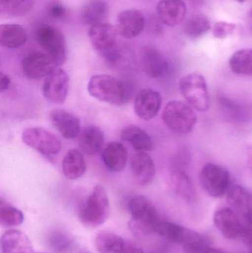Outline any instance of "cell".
Segmentation results:
<instances>
[{
  "mask_svg": "<svg viewBox=\"0 0 252 253\" xmlns=\"http://www.w3.org/2000/svg\"><path fill=\"white\" fill-rule=\"evenodd\" d=\"M36 40L56 67L65 63L68 48L65 36L59 28L52 25H41L37 29Z\"/></svg>",
  "mask_w": 252,
  "mask_h": 253,
  "instance_id": "obj_7",
  "label": "cell"
},
{
  "mask_svg": "<svg viewBox=\"0 0 252 253\" xmlns=\"http://www.w3.org/2000/svg\"><path fill=\"white\" fill-rule=\"evenodd\" d=\"M10 84V79L7 74L1 73V80H0V90L5 91L8 89Z\"/></svg>",
  "mask_w": 252,
  "mask_h": 253,
  "instance_id": "obj_38",
  "label": "cell"
},
{
  "mask_svg": "<svg viewBox=\"0 0 252 253\" xmlns=\"http://www.w3.org/2000/svg\"><path fill=\"white\" fill-rule=\"evenodd\" d=\"M236 30V25L231 22H217L213 28V34L216 38L223 40L232 35Z\"/></svg>",
  "mask_w": 252,
  "mask_h": 253,
  "instance_id": "obj_34",
  "label": "cell"
},
{
  "mask_svg": "<svg viewBox=\"0 0 252 253\" xmlns=\"http://www.w3.org/2000/svg\"><path fill=\"white\" fill-rule=\"evenodd\" d=\"M51 58L42 52H31L22 60L24 75L29 80H37L47 77L56 68Z\"/></svg>",
  "mask_w": 252,
  "mask_h": 253,
  "instance_id": "obj_11",
  "label": "cell"
},
{
  "mask_svg": "<svg viewBox=\"0 0 252 253\" xmlns=\"http://www.w3.org/2000/svg\"><path fill=\"white\" fill-rule=\"evenodd\" d=\"M231 209L244 221L252 217V193L241 185H232L227 193Z\"/></svg>",
  "mask_w": 252,
  "mask_h": 253,
  "instance_id": "obj_17",
  "label": "cell"
},
{
  "mask_svg": "<svg viewBox=\"0 0 252 253\" xmlns=\"http://www.w3.org/2000/svg\"><path fill=\"white\" fill-rule=\"evenodd\" d=\"M50 120L56 130L66 139H72L81 132V123L76 116L65 110H54Z\"/></svg>",
  "mask_w": 252,
  "mask_h": 253,
  "instance_id": "obj_19",
  "label": "cell"
},
{
  "mask_svg": "<svg viewBox=\"0 0 252 253\" xmlns=\"http://www.w3.org/2000/svg\"><path fill=\"white\" fill-rule=\"evenodd\" d=\"M33 7V0H0V13L7 17L25 16L31 11Z\"/></svg>",
  "mask_w": 252,
  "mask_h": 253,
  "instance_id": "obj_31",
  "label": "cell"
},
{
  "mask_svg": "<svg viewBox=\"0 0 252 253\" xmlns=\"http://www.w3.org/2000/svg\"><path fill=\"white\" fill-rule=\"evenodd\" d=\"M47 15L54 20H63L68 16L67 7L59 1H53L47 6Z\"/></svg>",
  "mask_w": 252,
  "mask_h": 253,
  "instance_id": "obj_35",
  "label": "cell"
},
{
  "mask_svg": "<svg viewBox=\"0 0 252 253\" xmlns=\"http://www.w3.org/2000/svg\"><path fill=\"white\" fill-rule=\"evenodd\" d=\"M211 24L208 17L203 14H196L191 16L183 27L185 35L192 39L199 38L210 31Z\"/></svg>",
  "mask_w": 252,
  "mask_h": 253,
  "instance_id": "obj_32",
  "label": "cell"
},
{
  "mask_svg": "<svg viewBox=\"0 0 252 253\" xmlns=\"http://www.w3.org/2000/svg\"><path fill=\"white\" fill-rule=\"evenodd\" d=\"M248 162L250 168H252V147L249 150Z\"/></svg>",
  "mask_w": 252,
  "mask_h": 253,
  "instance_id": "obj_41",
  "label": "cell"
},
{
  "mask_svg": "<svg viewBox=\"0 0 252 253\" xmlns=\"http://www.w3.org/2000/svg\"><path fill=\"white\" fill-rule=\"evenodd\" d=\"M130 168L133 178L140 186H147L155 176L153 159L146 152H137L132 156Z\"/></svg>",
  "mask_w": 252,
  "mask_h": 253,
  "instance_id": "obj_14",
  "label": "cell"
},
{
  "mask_svg": "<svg viewBox=\"0 0 252 253\" xmlns=\"http://www.w3.org/2000/svg\"><path fill=\"white\" fill-rule=\"evenodd\" d=\"M234 1H238V2H239V3H243V2H245V1H247V0H234Z\"/></svg>",
  "mask_w": 252,
  "mask_h": 253,
  "instance_id": "obj_43",
  "label": "cell"
},
{
  "mask_svg": "<svg viewBox=\"0 0 252 253\" xmlns=\"http://www.w3.org/2000/svg\"><path fill=\"white\" fill-rule=\"evenodd\" d=\"M179 89L186 102L200 112L208 111L210 95L204 76L200 74H188L179 82Z\"/></svg>",
  "mask_w": 252,
  "mask_h": 253,
  "instance_id": "obj_6",
  "label": "cell"
},
{
  "mask_svg": "<svg viewBox=\"0 0 252 253\" xmlns=\"http://www.w3.org/2000/svg\"><path fill=\"white\" fill-rule=\"evenodd\" d=\"M242 222L243 231L241 238L247 245L252 242V217Z\"/></svg>",
  "mask_w": 252,
  "mask_h": 253,
  "instance_id": "obj_37",
  "label": "cell"
},
{
  "mask_svg": "<svg viewBox=\"0 0 252 253\" xmlns=\"http://www.w3.org/2000/svg\"><path fill=\"white\" fill-rule=\"evenodd\" d=\"M156 10L158 19L163 24L176 27L184 21L187 7L183 0H160Z\"/></svg>",
  "mask_w": 252,
  "mask_h": 253,
  "instance_id": "obj_15",
  "label": "cell"
},
{
  "mask_svg": "<svg viewBox=\"0 0 252 253\" xmlns=\"http://www.w3.org/2000/svg\"><path fill=\"white\" fill-rule=\"evenodd\" d=\"M28 40L26 30L18 24H4L0 26V43L2 47L16 49L22 47Z\"/></svg>",
  "mask_w": 252,
  "mask_h": 253,
  "instance_id": "obj_25",
  "label": "cell"
},
{
  "mask_svg": "<svg viewBox=\"0 0 252 253\" xmlns=\"http://www.w3.org/2000/svg\"><path fill=\"white\" fill-rule=\"evenodd\" d=\"M118 35L115 26L107 22L90 27L89 30V37L95 50L109 63H115L120 58Z\"/></svg>",
  "mask_w": 252,
  "mask_h": 253,
  "instance_id": "obj_5",
  "label": "cell"
},
{
  "mask_svg": "<svg viewBox=\"0 0 252 253\" xmlns=\"http://www.w3.org/2000/svg\"><path fill=\"white\" fill-rule=\"evenodd\" d=\"M200 182L207 194L212 197L220 198L227 193L230 188V175L226 168L208 163L201 169Z\"/></svg>",
  "mask_w": 252,
  "mask_h": 253,
  "instance_id": "obj_9",
  "label": "cell"
},
{
  "mask_svg": "<svg viewBox=\"0 0 252 253\" xmlns=\"http://www.w3.org/2000/svg\"><path fill=\"white\" fill-rule=\"evenodd\" d=\"M95 244L99 253H121L126 242L115 233H101L96 236Z\"/></svg>",
  "mask_w": 252,
  "mask_h": 253,
  "instance_id": "obj_30",
  "label": "cell"
},
{
  "mask_svg": "<svg viewBox=\"0 0 252 253\" xmlns=\"http://www.w3.org/2000/svg\"><path fill=\"white\" fill-rule=\"evenodd\" d=\"M146 26L144 15L136 9L123 10L117 17L116 28L118 35L128 40L140 35Z\"/></svg>",
  "mask_w": 252,
  "mask_h": 253,
  "instance_id": "obj_12",
  "label": "cell"
},
{
  "mask_svg": "<svg viewBox=\"0 0 252 253\" xmlns=\"http://www.w3.org/2000/svg\"><path fill=\"white\" fill-rule=\"evenodd\" d=\"M171 179L175 191L182 199L189 203L195 202L196 199L195 187L182 165H174Z\"/></svg>",
  "mask_w": 252,
  "mask_h": 253,
  "instance_id": "obj_22",
  "label": "cell"
},
{
  "mask_svg": "<svg viewBox=\"0 0 252 253\" xmlns=\"http://www.w3.org/2000/svg\"></svg>",
  "mask_w": 252,
  "mask_h": 253,
  "instance_id": "obj_46",
  "label": "cell"
},
{
  "mask_svg": "<svg viewBox=\"0 0 252 253\" xmlns=\"http://www.w3.org/2000/svg\"><path fill=\"white\" fill-rule=\"evenodd\" d=\"M102 162L112 172H121L125 168L128 160L127 148L121 143H109L102 152Z\"/></svg>",
  "mask_w": 252,
  "mask_h": 253,
  "instance_id": "obj_20",
  "label": "cell"
},
{
  "mask_svg": "<svg viewBox=\"0 0 252 253\" xmlns=\"http://www.w3.org/2000/svg\"><path fill=\"white\" fill-rule=\"evenodd\" d=\"M105 143L103 131L94 126H86L80 132L79 145L87 154L96 155L101 151Z\"/></svg>",
  "mask_w": 252,
  "mask_h": 253,
  "instance_id": "obj_24",
  "label": "cell"
},
{
  "mask_svg": "<svg viewBox=\"0 0 252 253\" xmlns=\"http://www.w3.org/2000/svg\"><path fill=\"white\" fill-rule=\"evenodd\" d=\"M87 253V252H83V253Z\"/></svg>",
  "mask_w": 252,
  "mask_h": 253,
  "instance_id": "obj_45",
  "label": "cell"
},
{
  "mask_svg": "<svg viewBox=\"0 0 252 253\" xmlns=\"http://www.w3.org/2000/svg\"><path fill=\"white\" fill-rule=\"evenodd\" d=\"M24 221L22 211L1 201L0 203V224L4 227H16Z\"/></svg>",
  "mask_w": 252,
  "mask_h": 253,
  "instance_id": "obj_33",
  "label": "cell"
},
{
  "mask_svg": "<svg viewBox=\"0 0 252 253\" xmlns=\"http://www.w3.org/2000/svg\"><path fill=\"white\" fill-rule=\"evenodd\" d=\"M109 14V6L106 1L94 0L84 6L81 11V19L85 25L95 26L105 23Z\"/></svg>",
  "mask_w": 252,
  "mask_h": 253,
  "instance_id": "obj_28",
  "label": "cell"
},
{
  "mask_svg": "<svg viewBox=\"0 0 252 253\" xmlns=\"http://www.w3.org/2000/svg\"><path fill=\"white\" fill-rule=\"evenodd\" d=\"M87 90L95 99L116 106L125 105L129 100V93L124 84L107 74L93 76L87 84Z\"/></svg>",
  "mask_w": 252,
  "mask_h": 253,
  "instance_id": "obj_3",
  "label": "cell"
},
{
  "mask_svg": "<svg viewBox=\"0 0 252 253\" xmlns=\"http://www.w3.org/2000/svg\"><path fill=\"white\" fill-rule=\"evenodd\" d=\"M121 253H144V252L140 248L126 243L125 246Z\"/></svg>",
  "mask_w": 252,
  "mask_h": 253,
  "instance_id": "obj_39",
  "label": "cell"
},
{
  "mask_svg": "<svg viewBox=\"0 0 252 253\" xmlns=\"http://www.w3.org/2000/svg\"><path fill=\"white\" fill-rule=\"evenodd\" d=\"M232 72L238 75H252V49H241L235 52L229 61Z\"/></svg>",
  "mask_w": 252,
  "mask_h": 253,
  "instance_id": "obj_29",
  "label": "cell"
},
{
  "mask_svg": "<svg viewBox=\"0 0 252 253\" xmlns=\"http://www.w3.org/2000/svg\"><path fill=\"white\" fill-rule=\"evenodd\" d=\"M121 138L138 152L150 151L152 141L149 134L138 126H130L121 131Z\"/></svg>",
  "mask_w": 252,
  "mask_h": 253,
  "instance_id": "obj_26",
  "label": "cell"
},
{
  "mask_svg": "<svg viewBox=\"0 0 252 253\" xmlns=\"http://www.w3.org/2000/svg\"><path fill=\"white\" fill-rule=\"evenodd\" d=\"M250 16H251V17L252 18V10H251V11H250Z\"/></svg>",
  "mask_w": 252,
  "mask_h": 253,
  "instance_id": "obj_44",
  "label": "cell"
},
{
  "mask_svg": "<svg viewBox=\"0 0 252 253\" xmlns=\"http://www.w3.org/2000/svg\"><path fill=\"white\" fill-rule=\"evenodd\" d=\"M220 105L225 108L226 111H229L232 115L230 116L232 117V120H238V122L241 120H244V112H243V108H241L240 105H237L235 102H232L230 99H226V98H223L220 100Z\"/></svg>",
  "mask_w": 252,
  "mask_h": 253,
  "instance_id": "obj_36",
  "label": "cell"
},
{
  "mask_svg": "<svg viewBox=\"0 0 252 253\" xmlns=\"http://www.w3.org/2000/svg\"><path fill=\"white\" fill-rule=\"evenodd\" d=\"M178 245L181 247L184 253H205L211 248V239L184 227Z\"/></svg>",
  "mask_w": 252,
  "mask_h": 253,
  "instance_id": "obj_23",
  "label": "cell"
},
{
  "mask_svg": "<svg viewBox=\"0 0 252 253\" xmlns=\"http://www.w3.org/2000/svg\"><path fill=\"white\" fill-rule=\"evenodd\" d=\"M142 58L144 70L151 78H162L167 75L169 71L168 61L158 49L146 46L142 50Z\"/></svg>",
  "mask_w": 252,
  "mask_h": 253,
  "instance_id": "obj_18",
  "label": "cell"
},
{
  "mask_svg": "<svg viewBox=\"0 0 252 253\" xmlns=\"http://www.w3.org/2000/svg\"><path fill=\"white\" fill-rule=\"evenodd\" d=\"M205 253H228L226 252V251H223V250L218 249V248H210L207 251H206Z\"/></svg>",
  "mask_w": 252,
  "mask_h": 253,
  "instance_id": "obj_40",
  "label": "cell"
},
{
  "mask_svg": "<svg viewBox=\"0 0 252 253\" xmlns=\"http://www.w3.org/2000/svg\"><path fill=\"white\" fill-rule=\"evenodd\" d=\"M214 223L216 228L226 239H237L241 237L242 234V221L230 208L216 211L214 215Z\"/></svg>",
  "mask_w": 252,
  "mask_h": 253,
  "instance_id": "obj_16",
  "label": "cell"
},
{
  "mask_svg": "<svg viewBox=\"0 0 252 253\" xmlns=\"http://www.w3.org/2000/svg\"><path fill=\"white\" fill-rule=\"evenodd\" d=\"M109 212L110 206L108 193L103 186L98 184L81 205L78 218L84 227L95 228L108 220Z\"/></svg>",
  "mask_w": 252,
  "mask_h": 253,
  "instance_id": "obj_2",
  "label": "cell"
},
{
  "mask_svg": "<svg viewBox=\"0 0 252 253\" xmlns=\"http://www.w3.org/2000/svg\"><path fill=\"white\" fill-rule=\"evenodd\" d=\"M86 162L80 150H69L62 161V172L68 179H78L86 171Z\"/></svg>",
  "mask_w": 252,
  "mask_h": 253,
  "instance_id": "obj_27",
  "label": "cell"
},
{
  "mask_svg": "<svg viewBox=\"0 0 252 253\" xmlns=\"http://www.w3.org/2000/svg\"><path fill=\"white\" fill-rule=\"evenodd\" d=\"M247 245L248 247L249 253H252V242L247 244Z\"/></svg>",
  "mask_w": 252,
  "mask_h": 253,
  "instance_id": "obj_42",
  "label": "cell"
},
{
  "mask_svg": "<svg viewBox=\"0 0 252 253\" xmlns=\"http://www.w3.org/2000/svg\"><path fill=\"white\" fill-rule=\"evenodd\" d=\"M2 253H34L28 236L16 230L4 232L1 239Z\"/></svg>",
  "mask_w": 252,
  "mask_h": 253,
  "instance_id": "obj_21",
  "label": "cell"
},
{
  "mask_svg": "<svg viewBox=\"0 0 252 253\" xmlns=\"http://www.w3.org/2000/svg\"><path fill=\"white\" fill-rule=\"evenodd\" d=\"M69 84V76L66 71L56 67L43 83L44 99L53 104L64 103L68 96Z\"/></svg>",
  "mask_w": 252,
  "mask_h": 253,
  "instance_id": "obj_10",
  "label": "cell"
},
{
  "mask_svg": "<svg viewBox=\"0 0 252 253\" xmlns=\"http://www.w3.org/2000/svg\"><path fill=\"white\" fill-rule=\"evenodd\" d=\"M165 126L177 134H188L197 123L196 114L193 108L186 102L173 100L168 102L162 113Z\"/></svg>",
  "mask_w": 252,
  "mask_h": 253,
  "instance_id": "obj_4",
  "label": "cell"
},
{
  "mask_svg": "<svg viewBox=\"0 0 252 253\" xmlns=\"http://www.w3.org/2000/svg\"><path fill=\"white\" fill-rule=\"evenodd\" d=\"M22 139L27 146L48 159L57 156L62 149L58 136L44 128H27L22 132Z\"/></svg>",
  "mask_w": 252,
  "mask_h": 253,
  "instance_id": "obj_8",
  "label": "cell"
},
{
  "mask_svg": "<svg viewBox=\"0 0 252 253\" xmlns=\"http://www.w3.org/2000/svg\"><path fill=\"white\" fill-rule=\"evenodd\" d=\"M131 219L128 227L136 238L145 237L155 233L160 220L158 210L152 202L143 196H136L129 202Z\"/></svg>",
  "mask_w": 252,
  "mask_h": 253,
  "instance_id": "obj_1",
  "label": "cell"
},
{
  "mask_svg": "<svg viewBox=\"0 0 252 253\" xmlns=\"http://www.w3.org/2000/svg\"><path fill=\"white\" fill-rule=\"evenodd\" d=\"M161 103L162 98L158 91L151 88L144 89L136 96L135 113L142 120L149 121L158 115Z\"/></svg>",
  "mask_w": 252,
  "mask_h": 253,
  "instance_id": "obj_13",
  "label": "cell"
}]
</instances>
